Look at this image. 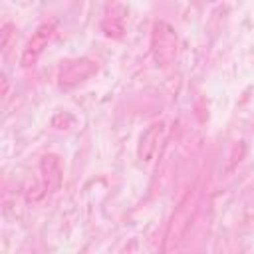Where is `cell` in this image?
<instances>
[{
  "label": "cell",
  "mask_w": 254,
  "mask_h": 254,
  "mask_svg": "<svg viewBox=\"0 0 254 254\" xmlns=\"http://www.w3.org/2000/svg\"><path fill=\"white\" fill-rule=\"evenodd\" d=\"M194 212H196V194H194V190H189L187 196L179 202L177 210L173 212V216L167 224L165 238H163V252L175 250L185 240V236L192 224Z\"/></svg>",
  "instance_id": "obj_1"
},
{
  "label": "cell",
  "mask_w": 254,
  "mask_h": 254,
  "mask_svg": "<svg viewBox=\"0 0 254 254\" xmlns=\"http://www.w3.org/2000/svg\"><path fill=\"white\" fill-rule=\"evenodd\" d=\"M151 54H153L155 64L161 65V67L171 65L177 60L179 36L175 32V28L165 20H157L153 24V30H151Z\"/></svg>",
  "instance_id": "obj_2"
},
{
  "label": "cell",
  "mask_w": 254,
  "mask_h": 254,
  "mask_svg": "<svg viewBox=\"0 0 254 254\" xmlns=\"http://www.w3.org/2000/svg\"><path fill=\"white\" fill-rule=\"evenodd\" d=\"M97 73V62L91 58H73L62 62L58 69V85L62 89H71Z\"/></svg>",
  "instance_id": "obj_3"
},
{
  "label": "cell",
  "mask_w": 254,
  "mask_h": 254,
  "mask_svg": "<svg viewBox=\"0 0 254 254\" xmlns=\"http://www.w3.org/2000/svg\"><path fill=\"white\" fill-rule=\"evenodd\" d=\"M62 179H64V169H62L60 157L54 153L44 155L40 159V189H38L34 200H40L44 196L54 194L60 189Z\"/></svg>",
  "instance_id": "obj_4"
},
{
  "label": "cell",
  "mask_w": 254,
  "mask_h": 254,
  "mask_svg": "<svg viewBox=\"0 0 254 254\" xmlns=\"http://www.w3.org/2000/svg\"><path fill=\"white\" fill-rule=\"evenodd\" d=\"M54 34H56L54 22H44V24H40V26L34 30V34H32L30 40L26 42V46H24V50H22V56H20L22 67H32V65L40 60V56L44 54V50H46L48 44L52 42Z\"/></svg>",
  "instance_id": "obj_5"
},
{
  "label": "cell",
  "mask_w": 254,
  "mask_h": 254,
  "mask_svg": "<svg viewBox=\"0 0 254 254\" xmlns=\"http://www.w3.org/2000/svg\"><path fill=\"white\" fill-rule=\"evenodd\" d=\"M167 137V123L165 121H155L151 123L139 137V143H137V157L143 161V163H151L161 147H163V141Z\"/></svg>",
  "instance_id": "obj_6"
},
{
  "label": "cell",
  "mask_w": 254,
  "mask_h": 254,
  "mask_svg": "<svg viewBox=\"0 0 254 254\" xmlns=\"http://www.w3.org/2000/svg\"><path fill=\"white\" fill-rule=\"evenodd\" d=\"M101 28L105 32V36H113L119 38L123 34V16L121 12H115V6H107L103 18H101Z\"/></svg>",
  "instance_id": "obj_7"
},
{
  "label": "cell",
  "mask_w": 254,
  "mask_h": 254,
  "mask_svg": "<svg viewBox=\"0 0 254 254\" xmlns=\"http://www.w3.org/2000/svg\"><path fill=\"white\" fill-rule=\"evenodd\" d=\"M8 89H10V79H8L6 73H0V103H2V99L6 97Z\"/></svg>",
  "instance_id": "obj_8"
},
{
  "label": "cell",
  "mask_w": 254,
  "mask_h": 254,
  "mask_svg": "<svg viewBox=\"0 0 254 254\" xmlns=\"http://www.w3.org/2000/svg\"><path fill=\"white\" fill-rule=\"evenodd\" d=\"M10 30H12V26H10V24H8V26H4V28L0 30V50H2V48L6 46V42H8V38H10V34H12Z\"/></svg>",
  "instance_id": "obj_9"
}]
</instances>
